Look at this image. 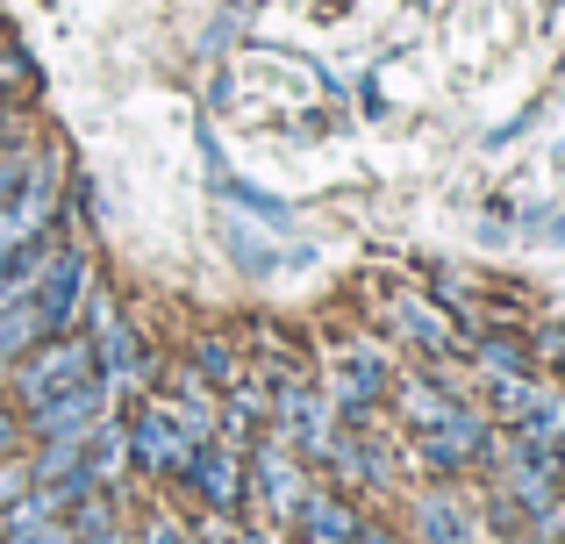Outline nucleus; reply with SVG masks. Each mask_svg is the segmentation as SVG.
Returning <instances> with one entry per match:
<instances>
[{
	"mask_svg": "<svg viewBox=\"0 0 565 544\" xmlns=\"http://www.w3.org/2000/svg\"><path fill=\"white\" fill-rule=\"evenodd\" d=\"M201 445H207V408L193 402H143L129 423V459L158 480H180Z\"/></svg>",
	"mask_w": 565,
	"mask_h": 544,
	"instance_id": "f257e3e1",
	"label": "nucleus"
},
{
	"mask_svg": "<svg viewBox=\"0 0 565 544\" xmlns=\"http://www.w3.org/2000/svg\"><path fill=\"white\" fill-rule=\"evenodd\" d=\"M79 380H94V344H86V337H57V330H51V344L36 337L29 365H14V394H22L29 408L65 394V387H79Z\"/></svg>",
	"mask_w": 565,
	"mask_h": 544,
	"instance_id": "f03ea898",
	"label": "nucleus"
},
{
	"mask_svg": "<svg viewBox=\"0 0 565 544\" xmlns=\"http://www.w3.org/2000/svg\"><path fill=\"white\" fill-rule=\"evenodd\" d=\"M51 209H57V166L43 158V166H29V180L8 194V209H0V252L8 244H29L51 230Z\"/></svg>",
	"mask_w": 565,
	"mask_h": 544,
	"instance_id": "7ed1b4c3",
	"label": "nucleus"
},
{
	"mask_svg": "<svg viewBox=\"0 0 565 544\" xmlns=\"http://www.w3.org/2000/svg\"><path fill=\"white\" fill-rule=\"evenodd\" d=\"M29 416H36V437H94L100 416H108V380H79V387L36 402Z\"/></svg>",
	"mask_w": 565,
	"mask_h": 544,
	"instance_id": "20e7f679",
	"label": "nucleus"
},
{
	"mask_svg": "<svg viewBox=\"0 0 565 544\" xmlns=\"http://www.w3.org/2000/svg\"><path fill=\"white\" fill-rule=\"evenodd\" d=\"M29 294H36L43 322H51V330H65V322L86 308V258L79 252H57L51 266L36 273V287H29Z\"/></svg>",
	"mask_w": 565,
	"mask_h": 544,
	"instance_id": "39448f33",
	"label": "nucleus"
},
{
	"mask_svg": "<svg viewBox=\"0 0 565 544\" xmlns=\"http://www.w3.org/2000/svg\"><path fill=\"white\" fill-rule=\"evenodd\" d=\"M250 480H258V502L273 509V523H294V516H301L308 480H301V466H294L279 445H258V459H250Z\"/></svg>",
	"mask_w": 565,
	"mask_h": 544,
	"instance_id": "423d86ee",
	"label": "nucleus"
},
{
	"mask_svg": "<svg viewBox=\"0 0 565 544\" xmlns=\"http://www.w3.org/2000/svg\"><path fill=\"white\" fill-rule=\"evenodd\" d=\"M273 416L287 423V437L308 451V459H330V437H337V430H330V408H322L308 387H294V380H287V387L273 394Z\"/></svg>",
	"mask_w": 565,
	"mask_h": 544,
	"instance_id": "0eeeda50",
	"label": "nucleus"
},
{
	"mask_svg": "<svg viewBox=\"0 0 565 544\" xmlns=\"http://www.w3.org/2000/svg\"><path fill=\"white\" fill-rule=\"evenodd\" d=\"M186 473H193V494H201V502L215 509V516H230L236 494H244V480H236V451H230V445H215V437H207V445L193 451Z\"/></svg>",
	"mask_w": 565,
	"mask_h": 544,
	"instance_id": "6e6552de",
	"label": "nucleus"
},
{
	"mask_svg": "<svg viewBox=\"0 0 565 544\" xmlns=\"http://www.w3.org/2000/svg\"><path fill=\"white\" fill-rule=\"evenodd\" d=\"M294 523H301L316 544H351V537H359V509H351L344 494H322V488H308V502H301Z\"/></svg>",
	"mask_w": 565,
	"mask_h": 544,
	"instance_id": "1a4fd4ad",
	"label": "nucleus"
},
{
	"mask_svg": "<svg viewBox=\"0 0 565 544\" xmlns=\"http://www.w3.org/2000/svg\"><path fill=\"white\" fill-rule=\"evenodd\" d=\"M36 337H51V322H43L36 294H0V359H14V351H29Z\"/></svg>",
	"mask_w": 565,
	"mask_h": 544,
	"instance_id": "9d476101",
	"label": "nucleus"
},
{
	"mask_svg": "<svg viewBox=\"0 0 565 544\" xmlns=\"http://www.w3.org/2000/svg\"><path fill=\"white\" fill-rule=\"evenodd\" d=\"M0 544H72V531L51 516V509H36V494H22L14 502V516H8V537Z\"/></svg>",
	"mask_w": 565,
	"mask_h": 544,
	"instance_id": "9b49d317",
	"label": "nucleus"
},
{
	"mask_svg": "<svg viewBox=\"0 0 565 544\" xmlns=\"http://www.w3.org/2000/svg\"><path fill=\"white\" fill-rule=\"evenodd\" d=\"M330 387L344 394L351 408H365L373 394H386V365L380 359H344V365H330Z\"/></svg>",
	"mask_w": 565,
	"mask_h": 544,
	"instance_id": "f8f14e48",
	"label": "nucleus"
},
{
	"mask_svg": "<svg viewBox=\"0 0 565 544\" xmlns=\"http://www.w3.org/2000/svg\"><path fill=\"white\" fill-rule=\"evenodd\" d=\"M515 423H523V437H530V445H544V451L565 445V402H552V394H537Z\"/></svg>",
	"mask_w": 565,
	"mask_h": 544,
	"instance_id": "ddd939ff",
	"label": "nucleus"
},
{
	"mask_svg": "<svg viewBox=\"0 0 565 544\" xmlns=\"http://www.w3.org/2000/svg\"><path fill=\"white\" fill-rule=\"evenodd\" d=\"M415 531H423V544H466V523H458V509L437 502V494H423V502H415Z\"/></svg>",
	"mask_w": 565,
	"mask_h": 544,
	"instance_id": "4468645a",
	"label": "nucleus"
},
{
	"mask_svg": "<svg viewBox=\"0 0 565 544\" xmlns=\"http://www.w3.org/2000/svg\"><path fill=\"white\" fill-rule=\"evenodd\" d=\"M444 408H451V402H444L437 380H401V416H408L415 430H429V423H437Z\"/></svg>",
	"mask_w": 565,
	"mask_h": 544,
	"instance_id": "2eb2a0df",
	"label": "nucleus"
},
{
	"mask_svg": "<svg viewBox=\"0 0 565 544\" xmlns=\"http://www.w3.org/2000/svg\"><path fill=\"white\" fill-rule=\"evenodd\" d=\"M72 544H122L115 502H86V516H79V531H72Z\"/></svg>",
	"mask_w": 565,
	"mask_h": 544,
	"instance_id": "dca6fc26",
	"label": "nucleus"
},
{
	"mask_svg": "<svg viewBox=\"0 0 565 544\" xmlns=\"http://www.w3.org/2000/svg\"><path fill=\"white\" fill-rule=\"evenodd\" d=\"M394 322H401V330H408V337H423V344H429V351H451V330H444V322H437V316H429V308H415V301H401V308H394Z\"/></svg>",
	"mask_w": 565,
	"mask_h": 544,
	"instance_id": "f3484780",
	"label": "nucleus"
},
{
	"mask_svg": "<svg viewBox=\"0 0 565 544\" xmlns=\"http://www.w3.org/2000/svg\"><path fill=\"white\" fill-rule=\"evenodd\" d=\"M480 365H487V373H523L530 351L515 344V337H487V344H480Z\"/></svg>",
	"mask_w": 565,
	"mask_h": 544,
	"instance_id": "a211bd4d",
	"label": "nucleus"
},
{
	"mask_svg": "<svg viewBox=\"0 0 565 544\" xmlns=\"http://www.w3.org/2000/svg\"><path fill=\"white\" fill-rule=\"evenodd\" d=\"M29 480H36V466H14V459H0V509H14L29 494Z\"/></svg>",
	"mask_w": 565,
	"mask_h": 544,
	"instance_id": "6ab92c4d",
	"label": "nucleus"
},
{
	"mask_svg": "<svg viewBox=\"0 0 565 544\" xmlns=\"http://www.w3.org/2000/svg\"><path fill=\"white\" fill-rule=\"evenodd\" d=\"M201 373H207V380H236V359H230V344H201Z\"/></svg>",
	"mask_w": 565,
	"mask_h": 544,
	"instance_id": "aec40b11",
	"label": "nucleus"
},
{
	"mask_svg": "<svg viewBox=\"0 0 565 544\" xmlns=\"http://www.w3.org/2000/svg\"><path fill=\"white\" fill-rule=\"evenodd\" d=\"M29 166H36V158H0V209H8V194L29 180Z\"/></svg>",
	"mask_w": 565,
	"mask_h": 544,
	"instance_id": "412c9836",
	"label": "nucleus"
},
{
	"mask_svg": "<svg viewBox=\"0 0 565 544\" xmlns=\"http://www.w3.org/2000/svg\"><path fill=\"white\" fill-rule=\"evenodd\" d=\"M143 544H186V531L172 516H151V523H143Z\"/></svg>",
	"mask_w": 565,
	"mask_h": 544,
	"instance_id": "4be33fe9",
	"label": "nucleus"
},
{
	"mask_svg": "<svg viewBox=\"0 0 565 544\" xmlns=\"http://www.w3.org/2000/svg\"><path fill=\"white\" fill-rule=\"evenodd\" d=\"M351 544H401V537H386L380 523H359V537H351Z\"/></svg>",
	"mask_w": 565,
	"mask_h": 544,
	"instance_id": "5701e85b",
	"label": "nucleus"
},
{
	"mask_svg": "<svg viewBox=\"0 0 565 544\" xmlns=\"http://www.w3.org/2000/svg\"><path fill=\"white\" fill-rule=\"evenodd\" d=\"M14 451V416H0V459Z\"/></svg>",
	"mask_w": 565,
	"mask_h": 544,
	"instance_id": "b1692460",
	"label": "nucleus"
}]
</instances>
